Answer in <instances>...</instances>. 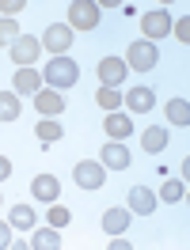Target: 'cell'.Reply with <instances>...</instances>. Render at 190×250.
<instances>
[{
  "mask_svg": "<svg viewBox=\"0 0 190 250\" xmlns=\"http://www.w3.org/2000/svg\"><path fill=\"white\" fill-rule=\"evenodd\" d=\"M42 80H46L53 91H57V87H72V83L80 80V68H76V61H72V57H53V61L46 64Z\"/></svg>",
  "mask_w": 190,
  "mask_h": 250,
  "instance_id": "obj_1",
  "label": "cell"
},
{
  "mask_svg": "<svg viewBox=\"0 0 190 250\" xmlns=\"http://www.w3.org/2000/svg\"><path fill=\"white\" fill-rule=\"evenodd\" d=\"M160 61V49L156 42H148V38H137V42H129L126 49V68H137V72H152V64Z\"/></svg>",
  "mask_w": 190,
  "mask_h": 250,
  "instance_id": "obj_2",
  "label": "cell"
},
{
  "mask_svg": "<svg viewBox=\"0 0 190 250\" xmlns=\"http://www.w3.org/2000/svg\"><path fill=\"white\" fill-rule=\"evenodd\" d=\"M99 4H92V0H76V4H69V27L72 31H95L99 27Z\"/></svg>",
  "mask_w": 190,
  "mask_h": 250,
  "instance_id": "obj_3",
  "label": "cell"
},
{
  "mask_svg": "<svg viewBox=\"0 0 190 250\" xmlns=\"http://www.w3.org/2000/svg\"><path fill=\"white\" fill-rule=\"evenodd\" d=\"M72 182H76L80 189H103V182H107V167L95 163V159H84V163L72 167Z\"/></svg>",
  "mask_w": 190,
  "mask_h": 250,
  "instance_id": "obj_4",
  "label": "cell"
},
{
  "mask_svg": "<svg viewBox=\"0 0 190 250\" xmlns=\"http://www.w3.org/2000/svg\"><path fill=\"white\" fill-rule=\"evenodd\" d=\"M72 38H76V34H72V27H69V23H53V27L42 34V46H46L53 57H65V49L72 46Z\"/></svg>",
  "mask_w": 190,
  "mask_h": 250,
  "instance_id": "obj_5",
  "label": "cell"
},
{
  "mask_svg": "<svg viewBox=\"0 0 190 250\" xmlns=\"http://www.w3.org/2000/svg\"><path fill=\"white\" fill-rule=\"evenodd\" d=\"M95 72H99V83L103 87H122V80H126V61L122 57H103V61L95 64Z\"/></svg>",
  "mask_w": 190,
  "mask_h": 250,
  "instance_id": "obj_6",
  "label": "cell"
},
{
  "mask_svg": "<svg viewBox=\"0 0 190 250\" xmlns=\"http://www.w3.org/2000/svg\"><path fill=\"white\" fill-rule=\"evenodd\" d=\"M141 27H144V34H148V42L167 38V34H171V16H167L164 8H156V12H144V16H141Z\"/></svg>",
  "mask_w": 190,
  "mask_h": 250,
  "instance_id": "obj_7",
  "label": "cell"
},
{
  "mask_svg": "<svg viewBox=\"0 0 190 250\" xmlns=\"http://www.w3.org/2000/svg\"><path fill=\"white\" fill-rule=\"evenodd\" d=\"M38 49H42V42H38V38H31V34H19L16 46H12V61H16L19 68H31V64L38 61Z\"/></svg>",
  "mask_w": 190,
  "mask_h": 250,
  "instance_id": "obj_8",
  "label": "cell"
},
{
  "mask_svg": "<svg viewBox=\"0 0 190 250\" xmlns=\"http://www.w3.org/2000/svg\"><path fill=\"white\" fill-rule=\"evenodd\" d=\"M99 156H103V167H111V171H126L129 159H133V156H129V148H126V141H107Z\"/></svg>",
  "mask_w": 190,
  "mask_h": 250,
  "instance_id": "obj_9",
  "label": "cell"
},
{
  "mask_svg": "<svg viewBox=\"0 0 190 250\" xmlns=\"http://www.w3.org/2000/svg\"><path fill=\"white\" fill-rule=\"evenodd\" d=\"M34 110H38L42 118H57V114L65 110V95L53 91V87H42V91L34 95Z\"/></svg>",
  "mask_w": 190,
  "mask_h": 250,
  "instance_id": "obj_10",
  "label": "cell"
},
{
  "mask_svg": "<svg viewBox=\"0 0 190 250\" xmlns=\"http://www.w3.org/2000/svg\"><path fill=\"white\" fill-rule=\"evenodd\" d=\"M31 193L34 197H38V201H57V197H61V182H57V178H53V174H34L31 178Z\"/></svg>",
  "mask_w": 190,
  "mask_h": 250,
  "instance_id": "obj_11",
  "label": "cell"
},
{
  "mask_svg": "<svg viewBox=\"0 0 190 250\" xmlns=\"http://www.w3.org/2000/svg\"><path fill=\"white\" fill-rule=\"evenodd\" d=\"M122 99H126V106L133 110V114H148V110H152V103H156V91L141 83V87H129Z\"/></svg>",
  "mask_w": 190,
  "mask_h": 250,
  "instance_id": "obj_12",
  "label": "cell"
},
{
  "mask_svg": "<svg viewBox=\"0 0 190 250\" xmlns=\"http://www.w3.org/2000/svg\"><path fill=\"white\" fill-rule=\"evenodd\" d=\"M152 208H156V193H152L148 186H133V189H129V212L152 216Z\"/></svg>",
  "mask_w": 190,
  "mask_h": 250,
  "instance_id": "obj_13",
  "label": "cell"
},
{
  "mask_svg": "<svg viewBox=\"0 0 190 250\" xmlns=\"http://www.w3.org/2000/svg\"><path fill=\"white\" fill-rule=\"evenodd\" d=\"M103 129H107V137H111V141H126L129 133H133V122H129L122 110H111V114L103 118Z\"/></svg>",
  "mask_w": 190,
  "mask_h": 250,
  "instance_id": "obj_14",
  "label": "cell"
},
{
  "mask_svg": "<svg viewBox=\"0 0 190 250\" xmlns=\"http://www.w3.org/2000/svg\"><path fill=\"white\" fill-rule=\"evenodd\" d=\"M129 208H122V205H114V208H107L103 212V231L107 235H126V228H129Z\"/></svg>",
  "mask_w": 190,
  "mask_h": 250,
  "instance_id": "obj_15",
  "label": "cell"
},
{
  "mask_svg": "<svg viewBox=\"0 0 190 250\" xmlns=\"http://www.w3.org/2000/svg\"><path fill=\"white\" fill-rule=\"evenodd\" d=\"M42 91V76L34 68H16V95H38Z\"/></svg>",
  "mask_w": 190,
  "mask_h": 250,
  "instance_id": "obj_16",
  "label": "cell"
},
{
  "mask_svg": "<svg viewBox=\"0 0 190 250\" xmlns=\"http://www.w3.org/2000/svg\"><path fill=\"white\" fill-rule=\"evenodd\" d=\"M141 144H144V152H152V156H156V152H164V148H167V129L148 125V129L141 133Z\"/></svg>",
  "mask_w": 190,
  "mask_h": 250,
  "instance_id": "obj_17",
  "label": "cell"
},
{
  "mask_svg": "<svg viewBox=\"0 0 190 250\" xmlns=\"http://www.w3.org/2000/svg\"><path fill=\"white\" fill-rule=\"evenodd\" d=\"M183 197H187V182H183V178H167V182L160 186V197H156V201L175 205V201H183Z\"/></svg>",
  "mask_w": 190,
  "mask_h": 250,
  "instance_id": "obj_18",
  "label": "cell"
},
{
  "mask_svg": "<svg viewBox=\"0 0 190 250\" xmlns=\"http://www.w3.org/2000/svg\"><path fill=\"white\" fill-rule=\"evenodd\" d=\"M31 247H38V250H53V247H61V231H57V228H42V231H31Z\"/></svg>",
  "mask_w": 190,
  "mask_h": 250,
  "instance_id": "obj_19",
  "label": "cell"
},
{
  "mask_svg": "<svg viewBox=\"0 0 190 250\" xmlns=\"http://www.w3.org/2000/svg\"><path fill=\"white\" fill-rule=\"evenodd\" d=\"M61 133H65V129H61L57 122H53V118H42V122L34 125V137H38L42 144H53V141H61Z\"/></svg>",
  "mask_w": 190,
  "mask_h": 250,
  "instance_id": "obj_20",
  "label": "cell"
},
{
  "mask_svg": "<svg viewBox=\"0 0 190 250\" xmlns=\"http://www.w3.org/2000/svg\"><path fill=\"white\" fill-rule=\"evenodd\" d=\"M34 220H38V212H34L31 205H16L12 208V228H19V231H31Z\"/></svg>",
  "mask_w": 190,
  "mask_h": 250,
  "instance_id": "obj_21",
  "label": "cell"
},
{
  "mask_svg": "<svg viewBox=\"0 0 190 250\" xmlns=\"http://www.w3.org/2000/svg\"><path fill=\"white\" fill-rule=\"evenodd\" d=\"M167 122H171V125H183V129L190 125V106H187V99H171V103H167Z\"/></svg>",
  "mask_w": 190,
  "mask_h": 250,
  "instance_id": "obj_22",
  "label": "cell"
},
{
  "mask_svg": "<svg viewBox=\"0 0 190 250\" xmlns=\"http://www.w3.org/2000/svg\"><path fill=\"white\" fill-rule=\"evenodd\" d=\"M19 95H12V91H0V122H16L19 118Z\"/></svg>",
  "mask_w": 190,
  "mask_h": 250,
  "instance_id": "obj_23",
  "label": "cell"
},
{
  "mask_svg": "<svg viewBox=\"0 0 190 250\" xmlns=\"http://www.w3.org/2000/svg\"><path fill=\"white\" fill-rule=\"evenodd\" d=\"M95 103L111 114V110L122 106V95H118V87H99V91H95Z\"/></svg>",
  "mask_w": 190,
  "mask_h": 250,
  "instance_id": "obj_24",
  "label": "cell"
},
{
  "mask_svg": "<svg viewBox=\"0 0 190 250\" xmlns=\"http://www.w3.org/2000/svg\"><path fill=\"white\" fill-rule=\"evenodd\" d=\"M46 220L61 231V228H69V220H72V212L65 208V205H57V201H49V212H46Z\"/></svg>",
  "mask_w": 190,
  "mask_h": 250,
  "instance_id": "obj_25",
  "label": "cell"
},
{
  "mask_svg": "<svg viewBox=\"0 0 190 250\" xmlns=\"http://www.w3.org/2000/svg\"><path fill=\"white\" fill-rule=\"evenodd\" d=\"M19 34H23V31H19V23H16V19H0V46H8V49H12Z\"/></svg>",
  "mask_w": 190,
  "mask_h": 250,
  "instance_id": "obj_26",
  "label": "cell"
},
{
  "mask_svg": "<svg viewBox=\"0 0 190 250\" xmlns=\"http://www.w3.org/2000/svg\"><path fill=\"white\" fill-rule=\"evenodd\" d=\"M27 8V0H0V19H16Z\"/></svg>",
  "mask_w": 190,
  "mask_h": 250,
  "instance_id": "obj_27",
  "label": "cell"
},
{
  "mask_svg": "<svg viewBox=\"0 0 190 250\" xmlns=\"http://www.w3.org/2000/svg\"><path fill=\"white\" fill-rule=\"evenodd\" d=\"M171 31H175V38H179V42L187 46V42H190V19L183 16V19H179V23H175V27H171Z\"/></svg>",
  "mask_w": 190,
  "mask_h": 250,
  "instance_id": "obj_28",
  "label": "cell"
},
{
  "mask_svg": "<svg viewBox=\"0 0 190 250\" xmlns=\"http://www.w3.org/2000/svg\"><path fill=\"white\" fill-rule=\"evenodd\" d=\"M12 247V224H0V250Z\"/></svg>",
  "mask_w": 190,
  "mask_h": 250,
  "instance_id": "obj_29",
  "label": "cell"
},
{
  "mask_svg": "<svg viewBox=\"0 0 190 250\" xmlns=\"http://www.w3.org/2000/svg\"><path fill=\"white\" fill-rule=\"evenodd\" d=\"M8 174H12V163H8V159L0 156V182H4V178H8Z\"/></svg>",
  "mask_w": 190,
  "mask_h": 250,
  "instance_id": "obj_30",
  "label": "cell"
}]
</instances>
